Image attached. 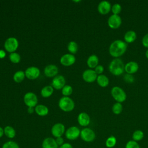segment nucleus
Here are the masks:
<instances>
[{
  "mask_svg": "<svg viewBox=\"0 0 148 148\" xmlns=\"http://www.w3.org/2000/svg\"><path fill=\"white\" fill-rule=\"evenodd\" d=\"M111 95L117 102H124L127 98L125 92L120 87L114 86L111 90Z\"/></svg>",
  "mask_w": 148,
  "mask_h": 148,
  "instance_id": "20e7f679",
  "label": "nucleus"
},
{
  "mask_svg": "<svg viewBox=\"0 0 148 148\" xmlns=\"http://www.w3.org/2000/svg\"><path fill=\"white\" fill-rule=\"evenodd\" d=\"M9 59L11 62L14 64L18 63L21 60V57L20 54L17 53L13 52L10 54L9 55Z\"/></svg>",
  "mask_w": 148,
  "mask_h": 148,
  "instance_id": "7c9ffc66",
  "label": "nucleus"
},
{
  "mask_svg": "<svg viewBox=\"0 0 148 148\" xmlns=\"http://www.w3.org/2000/svg\"><path fill=\"white\" fill-rule=\"evenodd\" d=\"M56 139L52 137L45 138L42 143V148H58Z\"/></svg>",
  "mask_w": 148,
  "mask_h": 148,
  "instance_id": "f3484780",
  "label": "nucleus"
},
{
  "mask_svg": "<svg viewBox=\"0 0 148 148\" xmlns=\"http://www.w3.org/2000/svg\"><path fill=\"white\" fill-rule=\"evenodd\" d=\"M142 43L145 47L148 48V33L146 34L142 38Z\"/></svg>",
  "mask_w": 148,
  "mask_h": 148,
  "instance_id": "4c0bfd02",
  "label": "nucleus"
},
{
  "mask_svg": "<svg viewBox=\"0 0 148 148\" xmlns=\"http://www.w3.org/2000/svg\"><path fill=\"white\" fill-rule=\"evenodd\" d=\"M108 24L110 28L112 29H117L121 24V18L120 16L117 14H112L109 17Z\"/></svg>",
  "mask_w": 148,
  "mask_h": 148,
  "instance_id": "9d476101",
  "label": "nucleus"
},
{
  "mask_svg": "<svg viewBox=\"0 0 148 148\" xmlns=\"http://www.w3.org/2000/svg\"><path fill=\"white\" fill-rule=\"evenodd\" d=\"M4 135L10 139H13L16 136V132L14 128L10 125L6 126L4 128Z\"/></svg>",
  "mask_w": 148,
  "mask_h": 148,
  "instance_id": "4be33fe9",
  "label": "nucleus"
},
{
  "mask_svg": "<svg viewBox=\"0 0 148 148\" xmlns=\"http://www.w3.org/2000/svg\"><path fill=\"white\" fill-rule=\"evenodd\" d=\"M58 106L64 112H69L73 110L75 103L71 98L64 96L60 99Z\"/></svg>",
  "mask_w": 148,
  "mask_h": 148,
  "instance_id": "7ed1b4c3",
  "label": "nucleus"
},
{
  "mask_svg": "<svg viewBox=\"0 0 148 148\" xmlns=\"http://www.w3.org/2000/svg\"><path fill=\"white\" fill-rule=\"evenodd\" d=\"M116 138L114 136L111 135L106 139L105 142V145L108 148H112L116 145Z\"/></svg>",
  "mask_w": 148,
  "mask_h": 148,
  "instance_id": "cd10ccee",
  "label": "nucleus"
},
{
  "mask_svg": "<svg viewBox=\"0 0 148 148\" xmlns=\"http://www.w3.org/2000/svg\"><path fill=\"white\" fill-rule=\"evenodd\" d=\"M25 72L22 71H18L13 75V80L16 83L21 82L25 78Z\"/></svg>",
  "mask_w": 148,
  "mask_h": 148,
  "instance_id": "a878e982",
  "label": "nucleus"
},
{
  "mask_svg": "<svg viewBox=\"0 0 148 148\" xmlns=\"http://www.w3.org/2000/svg\"><path fill=\"white\" fill-rule=\"evenodd\" d=\"M3 135H4V130H3V128H2V127H0V138H2Z\"/></svg>",
  "mask_w": 148,
  "mask_h": 148,
  "instance_id": "37998d69",
  "label": "nucleus"
},
{
  "mask_svg": "<svg viewBox=\"0 0 148 148\" xmlns=\"http://www.w3.org/2000/svg\"><path fill=\"white\" fill-rule=\"evenodd\" d=\"M80 130L76 126H71L69 127L65 132V137L67 139L73 140L80 136Z\"/></svg>",
  "mask_w": 148,
  "mask_h": 148,
  "instance_id": "0eeeda50",
  "label": "nucleus"
},
{
  "mask_svg": "<svg viewBox=\"0 0 148 148\" xmlns=\"http://www.w3.org/2000/svg\"><path fill=\"white\" fill-rule=\"evenodd\" d=\"M77 121L80 125L86 127L89 125L90 123V117L87 113L82 112L77 116Z\"/></svg>",
  "mask_w": 148,
  "mask_h": 148,
  "instance_id": "a211bd4d",
  "label": "nucleus"
},
{
  "mask_svg": "<svg viewBox=\"0 0 148 148\" xmlns=\"http://www.w3.org/2000/svg\"><path fill=\"white\" fill-rule=\"evenodd\" d=\"M45 75L49 77H52L57 76L58 73V67L53 64H50L47 65L44 69Z\"/></svg>",
  "mask_w": 148,
  "mask_h": 148,
  "instance_id": "2eb2a0df",
  "label": "nucleus"
},
{
  "mask_svg": "<svg viewBox=\"0 0 148 148\" xmlns=\"http://www.w3.org/2000/svg\"><path fill=\"white\" fill-rule=\"evenodd\" d=\"M124 66L125 65L121 60L115 58L110 62L109 65V70L113 75L119 76L124 72Z\"/></svg>",
  "mask_w": 148,
  "mask_h": 148,
  "instance_id": "f03ea898",
  "label": "nucleus"
},
{
  "mask_svg": "<svg viewBox=\"0 0 148 148\" xmlns=\"http://www.w3.org/2000/svg\"><path fill=\"white\" fill-rule=\"evenodd\" d=\"M139 65L135 61H130L127 62L124 66V71L128 74H132L136 72L138 70Z\"/></svg>",
  "mask_w": 148,
  "mask_h": 148,
  "instance_id": "6ab92c4d",
  "label": "nucleus"
},
{
  "mask_svg": "<svg viewBox=\"0 0 148 148\" xmlns=\"http://www.w3.org/2000/svg\"><path fill=\"white\" fill-rule=\"evenodd\" d=\"M18 42L16 38L9 37L5 42L4 47L5 50L9 53L14 52L18 48Z\"/></svg>",
  "mask_w": 148,
  "mask_h": 148,
  "instance_id": "423d86ee",
  "label": "nucleus"
},
{
  "mask_svg": "<svg viewBox=\"0 0 148 148\" xmlns=\"http://www.w3.org/2000/svg\"><path fill=\"white\" fill-rule=\"evenodd\" d=\"M143 136H144V134L143 131L139 130L135 131L132 134L133 140L136 142L142 140L143 138Z\"/></svg>",
  "mask_w": 148,
  "mask_h": 148,
  "instance_id": "c85d7f7f",
  "label": "nucleus"
},
{
  "mask_svg": "<svg viewBox=\"0 0 148 148\" xmlns=\"http://www.w3.org/2000/svg\"><path fill=\"white\" fill-rule=\"evenodd\" d=\"M98 62H99L98 57L95 54L91 55L90 56H89V57L87 60V65L90 68H95L98 65Z\"/></svg>",
  "mask_w": 148,
  "mask_h": 148,
  "instance_id": "412c9836",
  "label": "nucleus"
},
{
  "mask_svg": "<svg viewBox=\"0 0 148 148\" xmlns=\"http://www.w3.org/2000/svg\"><path fill=\"white\" fill-rule=\"evenodd\" d=\"M35 111L40 116H45L49 113V109L43 105H38L35 106Z\"/></svg>",
  "mask_w": 148,
  "mask_h": 148,
  "instance_id": "aec40b11",
  "label": "nucleus"
},
{
  "mask_svg": "<svg viewBox=\"0 0 148 148\" xmlns=\"http://www.w3.org/2000/svg\"><path fill=\"white\" fill-rule=\"evenodd\" d=\"M136 38V34L135 31L130 30L128 31L124 35V40L127 43H132L135 41Z\"/></svg>",
  "mask_w": 148,
  "mask_h": 148,
  "instance_id": "b1692460",
  "label": "nucleus"
},
{
  "mask_svg": "<svg viewBox=\"0 0 148 148\" xmlns=\"http://www.w3.org/2000/svg\"><path fill=\"white\" fill-rule=\"evenodd\" d=\"M65 132V125L61 123H57L54 124L51 129V133L52 135L56 138L61 137L64 134Z\"/></svg>",
  "mask_w": 148,
  "mask_h": 148,
  "instance_id": "1a4fd4ad",
  "label": "nucleus"
},
{
  "mask_svg": "<svg viewBox=\"0 0 148 148\" xmlns=\"http://www.w3.org/2000/svg\"><path fill=\"white\" fill-rule=\"evenodd\" d=\"M58 148H73V146L69 143H64L62 145L59 146Z\"/></svg>",
  "mask_w": 148,
  "mask_h": 148,
  "instance_id": "ea45409f",
  "label": "nucleus"
},
{
  "mask_svg": "<svg viewBox=\"0 0 148 148\" xmlns=\"http://www.w3.org/2000/svg\"><path fill=\"white\" fill-rule=\"evenodd\" d=\"M76 61L75 57L72 54H65L60 58V63L65 66H69L73 65Z\"/></svg>",
  "mask_w": 148,
  "mask_h": 148,
  "instance_id": "4468645a",
  "label": "nucleus"
},
{
  "mask_svg": "<svg viewBox=\"0 0 148 148\" xmlns=\"http://www.w3.org/2000/svg\"><path fill=\"white\" fill-rule=\"evenodd\" d=\"M82 77L85 82L88 83H92L97 80V74L94 70L87 69L83 73Z\"/></svg>",
  "mask_w": 148,
  "mask_h": 148,
  "instance_id": "ddd939ff",
  "label": "nucleus"
},
{
  "mask_svg": "<svg viewBox=\"0 0 148 148\" xmlns=\"http://www.w3.org/2000/svg\"><path fill=\"white\" fill-rule=\"evenodd\" d=\"M123 110V106L121 103L116 102L112 106V111L116 114H120Z\"/></svg>",
  "mask_w": 148,
  "mask_h": 148,
  "instance_id": "2f4dec72",
  "label": "nucleus"
},
{
  "mask_svg": "<svg viewBox=\"0 0 148 148\" xmlns=\"http://www.w3.org/2000/svg\"><path fill=\"white\" fill-rule=\"evenodd\" d=\"M24 102L27 106L34 108L37 105L38 98L34 92H28L24 96Z\"/></svg>",
  "mask_w": 148,
  "mask_h": 148,
  "instance_id": "6e6552de",
  "label": "nucleus"
},
{
  "mask_svg": "<svg viewBox=\"0 0 148 148\" xmlns=\"http://www.w3.org/2000/svg\"><path fill=\"white\" fill-rule=\"evenodd\" d=\"M124 80L128 83H132L134 80V77L131 74H126L124 76Z\"/></svg>",
  "mask_w": 148,
  "mask_h": 148,
  "instance_id": "c9c22d12",
  "label": "nucleus"
},
{
  "mask_svg": "<svg viewBox=\"0 0 148 148\" xmlns=\"http://www.w3.org/2000/svg\"><path fill=\"white\" fill-rule=\"evenodd\" d=\"M145 55H146V57L148 58V49L146 50V53H145Z\"/></svg>",
  "mask_w": 148,
  "mask_h": 148,
  "instance_id": "c03bdc74",
  "label": "nucleus"
},
{
  "mask_svg": "<svg viewBox=\"0 0 148 148\" xmlns=\"http://www.w3.org/2000/svg\"><path fill=\"white\" fill-rule=\"evenodd\" d=\"M25 75L28 79L34 80L39 76L40 70L36 66H30L25 70Z\"/></svg>",
  "mask_w": 148,
  "mask_h": 148,
  "instance_id": "9b49d317",
  "label": "nucleus"
},
{
  "mask_svg": "<svg viewBox=\"0 0 148 148\" xmlns=\"http://www.w3.org/2000/svg\"><path fill=\"white\" fill-rule=\"evenodd\" d=\"M95 72H96L97 74H99L101 75L104 71V68L103 66L102 65H98L95 68Z\"/></svg>",
  "mask_w": 148,
  "mask_h": 148,
  "instance_id": "e433bc0d",
  "label": "nucleus"
},
{
  "mask_svg": "<svg viewBox=\"0 0 148 148\" xmlns=\"http://www.w3.org/2000/svg\"><path fill=\"white\" fill-rule=\"evenodd\" d=\"M111 8V4L107 1H102L98 5V10L102 14L108 13L110 11Z\"/></svg>",
  "mask_w": 148,
  "mask_h": 148,
  "instance_id": "dca6fc26",
  "label": "nucleus"
},
{
  "mask_svg": "<svg viewBox=\"0 0 148 148\" xmlns=\"http://www.w3.org/2000/svg\"><path fill=\"white\" fill-rule=\"evenodd\" d=\"M55 139H56V143H57V144L58 145V146H60L62 145L64 143V138L62 136L56 138Z\"/></svg>",
  "mask_w": 148,
  "mask_h": 148,
  "instance_id": "58836bf2",
  "label": "nucleus"
},
{
  "mask_svg": "<svg viewBox=\"0 0 148 148\" xmlns=\"http://www.w3.org/2000/svg\"><path fill=\"white\" fill-rule=\"evenodd\" d=\"M127 43L121 40H116L110 45L109 52L114 57H119L122 56L126 51Z\"/></svg>",
  "mask_w": 148,
  "mask_h": 148,
  "instance_id": "f257e3e1",
  "label": "nucleus"
},
{
  "mask_svg": "<svg viewBox=\"0 0 148 148\" xmlns=\"http://www.w3.org/2000/svg\"><path fill=\"white\" fill-rule=\"evenodd\" d=\"M125 148H140V146L137 142L132 140L127 142L125 145Z\"/></svg>",
  "mask_w": 148,
  "mask_h": 148,
  "instance_id": "f704fd0d",
  "label": "nucleus"
},
{
  "mask_svg": "<svg viewBox=\"0 0 148 148\" xmlns=\"http://www.w3.org/2000/svg\"><path fill=\"white\" fill-rule=\"evenodd\" d=\"M6 56V52L3 50H0V58H3Z\"/></svg>",
  "mask_w": 148,
  "mask_h": 148,
  "instance_id": "a19ab883",
  "label": "nucleus"
},
{
  "mask_svg": "<svg viewBox=\"0 0 148 148\" xmlns=\"http://www.w3.org/2000/svg\"><path fill=\"white\" fill-rule=\"evenodd\" d=\"M67 49L72 54H75L77 51L78 49L77 44L75 41H71L68 43L67 46Z\"/></svg>",
  "mask_w": 148,
  "mask_h": 148,
  "instance_id": "bb28decb",
  "label": "nucleus"
},
{
  "mask_svg": "<svg viewBox=\"0 0 148 148\" xmlns=\"http://www.w3.org/2000/svg\"><path fill=\"white\" fill-rule=\"evenodd\" d=\"M2 148H20V146L13 140H9L3 144Z\"/></svg>",
  "mask_w": 148,
  "mask_h": 148,
  "instance_id": "c756f323",
  "label": "nucleus"
},
{
  "mask_svg": "<svg viewBox=\"0 0 148 148\" xmlns=\"http://www.w3.org/2000/svg\"><path fill=\"white\" fill-rule=\"evenodd\" d=\"M80 136L86 142H92L95 139V134L91 128L86 127L80 131Z\"/></svg>",
  "mask_w": 148,
  "mask_h": 148,
  "instance_id": "39448f33",
  "label": "nucleus"
},
{
  "mask_svg": "<svg viewBox=\"0 0 148 148\" xmlns=\"http://www.w3.org/2000/svg\"><path fill=\"white\" fill-rule=\"evenodd\" d=\"M72 87L69 85H65L62 88V94L65 97H68L72 94Z\"/></svg>",
  "mask_w": 148,
  "mask_h": 148,
  "instance_id": "473e14b6",
  "label": "nucleus"
},
{
  "mask_svg": "<svg viewBox=\"0 0 148 148\" xmlns=\"http://www.w3.org/2000/svg\"><path fill=\"white\" fill-rule=\"evenodd\" d=\"M111 9L113 14L118 15V14H119L121 10V6L119 3H114L112 6Z\"/></svg>",
  "mask_w": 148,
  "mask_h": 148,
  "instance_id": "72a5a7b5",
  "label": "nucleus"
},
{
  "mask_svg": "<svg viewBox=\"0 0 148 148\" xmlns=\"http://www.w3.org/2000/svg\"><path fill=\"white\" fill-rule=\"evenodd\" d=\"M27 110H28V112L29 113L31 114V113H32L34 112V108H32V107H28Z\"/></svg>",
  "mask_w": 148,
  "mask_h": 148,
  "instance_id": "79ce46f5",
  "label": "nucleus"
},
{
  "mask_svg": "<svg viewBox=\"0 0 148 148\" xmlns=\"http://www.w3.org/2000/svg\"><path fill=\"white\" fill-rule=\"evenodd\" d=\"M65 84V79L64 77L62 75H57L52 80L51 86L56 90H60L64 87Z\"/></svg>",
  "mask_w": 148,
  "mask_h": 148,
  "instance_id": "f8f14e48",
  "label": "nucleus"
},
{
  "mask_svg": "<svg viewBox=\"0 0 148 148\" xmlns=\"http://www.w3.org/2000/svg\"><path fill=\"white\" fill-rule=\"evenodd\" d=\"M54 88L51 86H46L44 87L40 91L41 95L44 98H48L50 97L54 91Z\"/></svg>",
  "mask_w": 148,
  "mask_h": 148,
  "instance_id": "393cba45",
  "label": "nucleus"
},
{
  "mask_svg": "<svg viewBox=\"0 0 148 148\" xmlns=\"http://www.w3.org/2000/svg\"><path fill=\"white\" fill-rule=\"evenodd\" d=\"M97 82L99 86L102 87H106L109 84V79L104 75H99L97 76Z\"/></svg>",
  "mask_w": 148,
  "mask_h": 148,
  "instance_id": "5701e85b",
  "label": "nucleus"
}]
</instances>
